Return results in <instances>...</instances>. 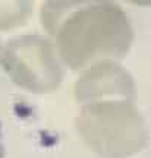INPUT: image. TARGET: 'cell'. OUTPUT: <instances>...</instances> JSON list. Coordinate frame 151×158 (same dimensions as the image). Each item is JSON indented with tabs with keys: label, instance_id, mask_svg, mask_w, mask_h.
Here are the masks:
<instances>
[{
	"label": "cell",
	"instance_id": "obj_1",
	"mask_svg": "<svg viewBox=\"0 0 151 158\" xmlns=\"http://www.w3.org/2000/svg\"><path fill=\"white\" fill-rule=\"evenodd\" d=\"M51 37L62 62L72 70H85L126 56L134 41V28L116 0H100L63 18Z\"/></svg>",
	"mask_w": 151,
	"mask_h": 158
},
{
	"label": "cell",
	"instance_id": "obj_2",
	"mask_svg": "<svg viewBox=\"0 0 151 158\" xmlns=\"http://www.w3.org/2000/svg\"><path fill=\"white\" fill-rule=\"evenodd\" d=\"M78 130L95 152L123 158L140 151L145 142V124L129 100H106L84 104Z\"/></svg>",
	"mask_w": 151,
	"mask_h": 158
},
{
	"label": "cell",
	"instance_id": "obj_3",
	"mask_svg": "<svg viewBox=\"0 0 151 158\" xmlns=\"http://www.w3.org/2000/svg\"><path fill=\"white\" fill-rule=\"evenodd\" d=\"M7 44L3 64L16 84L34 92H50L60 85L63 79L62 60L49 38L24 35Z\"/></svg>",
	"mask_w": 151,
	"mask_h": 158
},
{
	"label": "cell",
	"instance_id": "obj_4",
	"mask_svg": "<svg viewBox=\"0 0 151 158\" xmlns=\"http://www.w3.org/2000/svg\"><path fill=\"white\" fill-rule=\"evenodd\" d=\"M84 72L76 82V98L82 106L106 100H134V78L114 60L100 62Z\"/></svg>",
	"mask_w": 151,
	"mask_h": 158
},
{
	"label": "cell",
	"instance_id": "obj_5",
	"mask_svg": "<svg viewBox=\"0 0 151 158\" xmlns=\"http://www.w3.org/2000/svg\"><path fill=\"white\" fill-rule=\"evenodd\" d=\"M100 0H45L41 6V25L51 35L63 18L82 6Z\"/></svg>",
	"mask_w": 151,
	"mask_h": 158
},
{
	"label": "cell",
	"instance_id": "obj_6",
	"mask_svg": "<svg viewBox=\"0 0 151 158\" xmlns=\"http://www.w3.org/2000/svg\"><path fill=\"white\" fill-rule=\"evenodd\" d=\"M34 0H0V29L18 28L28 21Z\"/></svg>",
	"mask_w": 151,
	"mask_h": 158
},
{
	"label": "cell",
	"instance_id": "obj_7",
	"mask_svg": "<svg viewBox=\"0 0 151 158\" xmlns=\"http://www.w3.org/2000/svg\"><path fill=\"white\" fill-rule=\"evenodd\" d=\"M131 3L138 6H144V7H151V0H129Z\"/></svg>",
	"mask_w": 151,
	"mask_h": 158
},
{
	"label": "cell",
	"instance_id": "obj_8",
	"mask_svg": "<svg viewBox=\"0 0 151 158\" xmlns=\"http://www.w3.org/2000/svg\"><path fill=\"white\" fill-rule=\"evenodd\" d=\"M3 152H5V145H3V133L0 127V158H3Z\"/></svg>",
	"mask_w": 151,
	"mask_h": 158
},
{
	"label": "cell",
	"instance_id": "obj_9",
	"mask_svg": "<svg viewBox=\"0 0 151 158\" xmlns=\"http://www.w3.org/2000/svg\"><path fill=\"white\" fill-rule=\"evenodd\" d=\"M0 51H2V47H0Z\"/></svg>",
	"mask_w": 151,
	"mask_h": 158
}]
</instances>
